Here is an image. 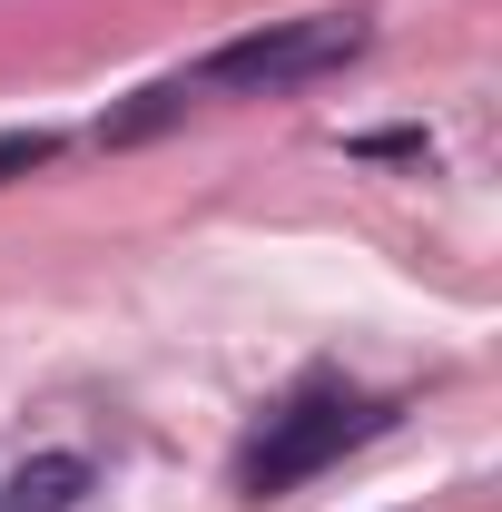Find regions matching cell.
I'll return each instance as SVG.
<instances>
[{
    "instance_id": "6da1fadb",
    "label": "cell",
    "mask_w": 502,
    "mask_h": 512,
    "mask_svg": "<svg viewBox=\"0 0 502 512\" xmlns=\"http://www.w3.org/2000/svg\"><path fill=\"white\" fill-rule=\"evenodd\" d=\"M365 10H306V20H276V30H247L227 50L197 60V89H306L325 69L365 60Z\"/></svg>"
},
{
    "instance_id": "7a4b0ae2",
    "label": "cell",
    "mask_w": 502,
    "mask_h": 512,
    "mask_svg": "<svg viewBox=\"0 0 502 512\" xmlns=\"http://www.w3.org/2000/svg\"><path fill=\"white\" fill-rule=\"evenodd\" d=\"M384 414L375 404H355V394H306L296 414H276V434L247 453V493L266 503V493H286V483H306L315 463H335L345 444H365Z\"/></svg>"
},
{
    "instance_id": "3957f363",
    "label": "cell",
    "mask_w": 502,
    "mask_h": 512,
    "mask_svg": "<svg viewBox=\"0 0 502 512\" xmlns=\"http://www.w3.org/2000/svg\"><path fill=\"white\" fill-rule=\"evenodd\" d=\"M79 493H89V463H79V453H40V463H20V473H10L0 512H69Z\"/></svg>"
},
{
    "instance_id": "277c9868",
    "label": "cell",
    "mask_w": 502,
    "mask_h": 512,
    "mask_svg": "<svg viewBox=\"0 0 502 512\" xmlns=\"http://www.w3.org/2000/svg\"><path fill=\"white\" fill-rule=\"evenodd\" d=\"M60 158V138L50 128H0V178H20V168H50Z\"/></svg>"
}]
</instances>
